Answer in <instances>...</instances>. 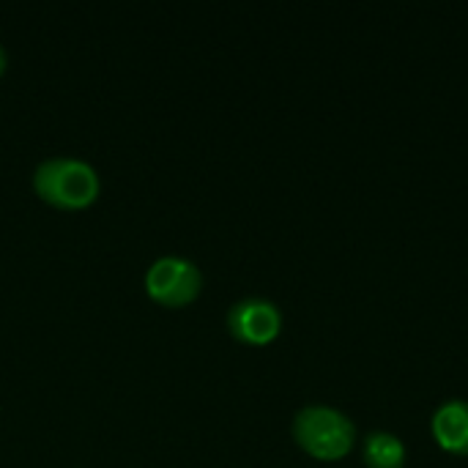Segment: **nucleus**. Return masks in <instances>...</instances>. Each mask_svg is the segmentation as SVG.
Masks as SVG:
<instances>
[{"mask_svg":"<svg viewBox=\"0 0 468 468\" xmlns=\"http://www.w3.org/2000/svg\"><path fill=\"white\" fill-rule=\"evenodd\" d=\"M296 444L318 461H340L356 444L354 422L332 406H304L293 417Z\"/></svg>","mask_w":468,"mask_h":468,"instance_id":"obj_2","label":"nucleus"},{"mask_svg":"<svg viewBox=\"0 0 468 468\" xmlns=\"http://www.w3.org/2000/svg\"><path fill=\"white\" fill-rule=\"evenodd\" d=\"M5 60H8V55H5V47L0 44V74H3V69H5Z\"/></svg>","mask_w":468,"mask_h":468,"instance_id":"obj_7","label":"nucleus"},{"mask_svg":"<svg viewBox=\"0 0 468 468\" xmlns=\"http://www.w3.org/2000/svg\"><path fill=\"white\" fill-rule=\"evenodd\" d=\"M203 288V271L184 255H162L145 271V291L165 307H184L197 299Z\"/></svg>","mask_w":468,"mask_h":468,"instance_id":"obj_3","label":"nucleus"},{"mask_svg":"<svg viewBox=\"0 0 468 468\" xmlns=\"http://www.w3.org/2000/svg\"><path fill=\"white\" fill-rule=\"evenodd\" d=\"M228 329L236 340L250 346L271 343L282 329V313L271 299L247 296L228 310Z\"/></svg>","mask_w":468,"mask_h":468,"instance_id":"obj_4","label":"nucleus"},{"mask_svg":"<svg viewBox=\"0 0 468 468\" xmlns=\"http://www.w3.org/2000/svg\"><path fill=\"white\" fill-rule=\"evenodd\" d=\"M365 463L370 468L406 466V444L387 431H376L365 439Z\"/></svg>","mask_w":468,"mask_h":468,"instance_id":"obj_6","label":"nucleus"},{"mask_svg":"<svg viewBox=\"0 0 468 468\" xmlns=\"http://www.w3.org/2000/svg\"><path fill=\"white\" fill-rule=\"evenodd\" d=\"M33 189L52 206L85 208L99 197L101 181L90 162L80 156H49L33 170Z\"/></svg>","mask_w":468,"mask_h":468,"instance_id":"obj_1","label":"nucleus"},{"mask_svg":"<svg viewBox=\"0 0 468 468\" xmlns=\"http://www.w3.org/2000/svg\"><path fill=\"white\" fill-rule=\"evenodd\" d=\"M431 428L441 450L452 455H468V400L441 403Z\"/></svg>","mask_w":468,"mask_h":468,"instance_id":"obj_5","label":"nucleus"}]
</instances>
